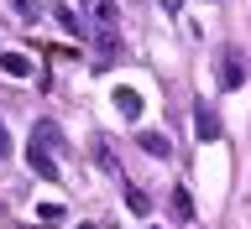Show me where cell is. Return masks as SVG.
<instances>
[{
    "label": "cell",
    "instance_id": "obj_14",
    "mask_svg": "<svg viewBox=\"0 0 251 229\" xmlns=\"http://www.w3.org/2000/svg\"><path fill=\"white\" fill-rule=\"evenodd\" d=\"M0 156H11V136H5V125H0Z\"/></svg>",
    "mask_w": 251,
    "mask_h": 229
},
{
    "label": "cell",
    "instance_id": "obj_15",
    "mask_svg": "<svg viewBox=\"0 0 251 229\" xmlns=\"http://www.w3.org/2000/svg\"><path fill=\"white\" fill-rule=\"evenodd\" d=\"M157 5H162V11H178V5H183V0H157Z\"/></svg>",
    "mask_w": 251,
    "mask_h": 229
},
{
    "label": "cell",
    "instance_id": "obj_9",
    "mask_svg": "<svg viewBox=\"0 0 251 229\" xmlns=\"http://www.w3.org/2000/svg\"><path fill=\"white\" fill-rule=\"evenodd\" d=\"M126 208H131V214H152V198H147L136 183H126Z\"/></svg>",
    "mask_w": 251,
    "mask_h": 229
},
{
    "label": "cell",
    "instance_id": "obj_4",
    "mask_svg": "<svg viewBox=\"0 0 251 229\" xmlns=\"http://www.w3.org/2000/svg\"><path fill=\"white\" fill-rule=\"evenodd\" d=\"M194 136H199V141H220V136H225V130H220V115H215V109H194Z\"/></svg>",
    "mask_w": 251,
    "mask_h": 229
},
{
    "label": "cell",
    "instance_id": "obj_10",
    "mask_svg": "<svg viewBox=\"0 0 251 229\" xmlns=\"http://www.w3.org/2000/svg\"><path fill=\"white\" fill-rule=\"evenodd\" d=\"M173 214L183 219V224L194 219V198H188V187H173Z\"/></svg>",
    "mask_w": 251,
    "mask_h": 229
},
{
    "label": "cell",
    "instance_id": "obj_3",
    "mask_svg": "<svg viewBox=\"0 0 251 229\" xmlns=\"http://www.w3.org/2000/svg\"><path fill=\"white\" fill-rule=\"evenodd\" d=\"M26 167L37 172L42 183H58V177H63V172H58V162H52V151H47V146H37V141L26 146Z\"/></svg>",
    "mask_w": 251,
    "mask_h": 229
},
{
    "label": "cell",
    "instance_id": "obj_11",
    "mask_svg": "<svg viewBox=\"0 0 251 229\" xmlns=\"http://www.w3.org/2000/svg\"><path fill=\"white\" fill-rule=\"evenodd\" d=\"M58 21H63V31H74V37H84V16H78L74 5H58Z\"/></svg>",
    "mask_w": 251,
    "mask_h": 229
},
{
    "label": "cell",
    "instance_id": "obj_12",
    "mask_svg": "<svg viewBox=\"0 0 251 229\" xmlns=\"http://www.w3.org/2000/svg\"><path fill=\"white\" fill-rule=\"evenodd\" d=\"M37 214H42V224H58V219H63V208H58V203H42Z\"/></svg>",
    "mask_w": 251,
    "mask_h": 229
},
{
    "label": "cell",
    "instance_id": "obj_5",
    "mask_svg": "<svg viewBox=\"0 0 251 229\" xmlns=\"http://www.w3.org/2000/svg\"><path fill=\"white\" fill-rule=\"evenodd\" d=\"M141 151H147V156H157V162H168V156H173V141L168 136H157V130H141Z\"/></svg>",
    "mask_w": 251,
    "mask_h": 229
},
{
    "label": "cell",
    "instance_id": "obj_6",
    "mask_svg": "<svg viewBox=\"0 0 251 229\" xmlns=\"http://www.w3.org/2000/svg\"><path fill=\"white\" fill-rule=\"evenodd\" d=\"M0 73H11V78H31V58H26V52H0Z\"/></svg>",
    "mask_w": 251,
    "mask_h": 229
},
{
    "label": "cell",
    "instance_id": "obj_8",
    "mask_svg": "<svg viewBox=\"0 0 251 229\" xmlns=\"http://www.w3.org/2000/svg\"><path fill=\"white\" fill-rule=\"evenodd\" d=\"M115 109H121L126 120H141V94L136 89H115Z\"/></svg>",
    "mask_w": 251,
    "mask_h": 229
},
{
    "label": "cell",
    "instance_id": "obj_2",
    "mask_svg": "<svg viewBox=\"0 0 251 229\" xmlns=\"http://www.w3.org/2000/svg\"><path fill=\"white\" fill-rule=\"evenodd\" d=\"M78 16H89L100 31H115V16L121 11H115V0H78Z\"/></svg>",
    "mask_w": 251,
    "mask_h": 229
},
{
    "label": "cell",
    "instance_id": "obj_13",
    "mask_svg": "<svg viewBox=\"0 0 251 229\" xmlns=\"http://www.w3.org/2000/svg\"><path fill=\"white\" fill-rule=\"evenodd\" d=\"M16 11H21V16H26V21H31V16L42 11V5H37V0H16Z\"/></svg>",
    "mask_w": 251,
    "mask_h": 229
},
{
    "label": "cell",
    "instance_id": "obj_1",
    "mask_svg": "<svg viewBox=\"0 0 251 229\" xmlns=\"http://www.w3.org/2000/svg\"><path fill=\"white\" fill-rule=\"evenodd\" d=\"M246 83V58L241 47H220V89H241Z\"/></svg>",
    "mask_w": 251,
    "mask_h": 229
},
{
    "label": "cell",
    "instance_id": "obj_7",
    "mask_svg": "<svg viewBox=\"0 0 251 229\" xmlns=\"http://www.w3.org/2000/svg\"><path fill=\"white\" fill-rule=\"evenodd\" d=\"M31 141H37V146H47V151H63V130H58L52 120L37 125V130H31Z\"/></svg>",
    "mask_w": 251,
    "mask_h": 229
}]
</instances>
